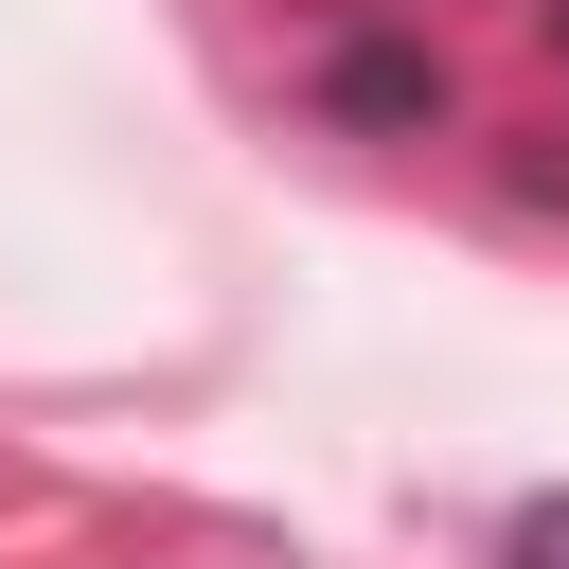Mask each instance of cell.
<instances>
[{"instance_id":"cell-1","label":"cell","mask_w":569,"mask_h":569,"mask_svg":"<svg viewBox=\"0 0 569 569\" xmlns=\"http://www.w3.org/2000/svg\"><path fill=\"white\" fill-rule=\"evenodd\" d=\"M320 107H338V124H373V142H427V124L462 107V71H445V36L356 18V36H320Z\"/></svg>"},{"instance_id":"cell-3","label":"cell","mask_w":569,"mask_h":569,"mask_svg":"<svg viewBox=\"0 0 569 569\" xmlns=\"http://www.w3.org/2000/svg\"><path fill=\"white\" fill-rule=\"evenodd\" d=\"M533 36H551V71H569V0H533Z\"/></svg>"},{"instance_id":"cell-2","label":"cell","mask_w":569,"mask_h":569,"mask_svg":"<svg viewBox=\"0 0 569 569\" xmlns=\"http://www.w3.org/2000/svg\"><path fill=\"white\" fill-rule=\"evenodd\" d=\"M498 569H569V498H516L498 516Z\"/></svg>"}]
</instances>
